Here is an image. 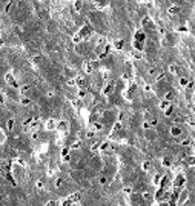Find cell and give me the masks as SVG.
<instances>
[{"instance_id": "cb8c5ba5", "label": "cell", "mask_w": 195, "mask_h": 206, "mask_svg": "<svg viewBox=\"0 0 195 206\" xmlns=\"http://www.w3.org/2000/svg\"><path fill=\"white\" fill-rule=\"evenodd\" d=\"M72 148H74V149H75V148H80V142H74Z\"/></svg>"}, {"instance_id": "484cf974", "label": "cell", "mask_w": 195, "mask_h": 206, "mask_svg": "<svg viewBox=\"0 0 195 206\" xmlns=\"http://www.w3.org/2000/svg\"><path fill=\"white\" fill-rule=\"evenodd\" d=\"M120 128H121V126H120V123H117L115 126H114V131H118V129H120Z\"/></svg>"}, {"instance_id": "9c48e42d", "label": "cell", "mask_w": 195, "mask_h": 206, "mask_svg": "<svg viewBox=\"0 0 195 206\" xmlns=\"http://www.w3.org/2000/svg\"><path fill=\"white\" fill-rule=\"evenodd\" d=\"M75 82H77L78 86H85V79H82V77H77V79H75Z\"/></svg>"}, {"instance_id": "ba28073f", "label": "cell", "mask_w": 195, "mask_h": 206, "mask_svg": "<svg viewBox=\"0 0 195 206\" xmlns=\"http://www.w3.org/2000/svg\"><path fill=\"white\" fill-rule=\"evenodd\" d=\"M99 183H100L101 186H106V185H108V178H106V177H100V178H99Z\"/></svg>"}, {"instance_id": "5b68a950", "label": "cell", "mask_w": 195, "mask_h": 206, "mask_svg": "<svg viewBox=\"0 0 195 206\" xmlns=\"http://www.w3.org/2000/svg\"><path fill=\"white\" fill-rule=\"evenodd\" d=\"M112 91H114V83H109V85L106 86V89L103 91V94H105V95H108V94H111Z\"/></svg>"}, {"instance_id": "52a82bcc", "label": "cell", "mask_w": 195, "mask_h": 206, "mask_svg": "<svg viewBox=\"0 0 195 206\" xmlns=\"http://www.w3.org/2000/svg\"><path fill=\"white\" fill-rule=\"evenodd\" d=\"M45 206H60V202H57V200H51V202H48Z\"/></svg>"}, {"instance_id": "7c38bea8", "label": "cell", "mask_w": 195, "mask_h": 206, "mask_svg": "<svg viewBox=\"0 0 195 206\" xmlns=\"http://www.w3.org/2000/svg\"><path fill=\"white\" fill-rule=\"evenodd\" d=\"M169 71L172 72V74H177L178 71H177V66H174V65H171V66H169Z\"/></svg>"}, {"instance_id": "8992f818", "label": "cell", "mask_w": 195, "mask_h": 206, "mask_svg": "<svg viewBox=\"0 0 195 206\" xmlns=\"http://www.w3.org/2000/svg\"><path fill=\"white\" fill-rule=\"evenodd\" d=\"M6 82H8L11 86H17V83H15V80L12 79V75H11V74H8V75H6Z\"/></svg>"}, {"instance_id": "5bb4252c", "label": "cell", "mask_w": 195, "mask_h": 206, "mask_svg": "<svg viewBox=\"0 0 195 206\" xmlns=\"http://www.w3.org/2000/svg\"><path fill=\"white\" fill-rule=\"evenodd\" d=\"M160 106H161V109H166V108H167V106H169V102H167V100H164V102H163V103H161V105H160Z\"/></svg>"}, {"instance_id": "4316f807", "label": "cell", "mask_w": 195, "mask_h": 206, "mask_svg": "<svg viewBox=\"0 0 195 206\" xmlns=\"http://www.w3.org/2000/svg\"><path fill=\"white\" fill-rule=\"evenodd\" d=\"M143 128H144V129H149V123L144 122V123H143Z\"/></svg>"}, {"instance_id": "ac0fdd59", "label": "cell", "mask_w": 195, "mask_h": 206, "mask_svg": "<svg viewBox=\"0 0 195 206\" xmlns=\"http://www.w3.org/2000/svg\"><path fill=\"white\" fill-rule=\"evenodd\" d=\"M14 126V118H11V120H8V129H12Z\"/></svg>"}, {"instance_id": "4fadbf2b", "label": "cell", "mask_w": 195, "mask_h": 206, "mask_svg": "<svg viewBox=\"0 0 195 206\" xmlns=\"http://www.w3.org/2000/svg\"><path fill=\"white\" fill-rule=\"evenodd\" d=\"M62 183H63L62 178H57L56 180V188H62Z\"/></svg>"}, {"instance_id": "e0dca14e", "label": "cell", "mask_w": 195, "mask_h": 206, "mask_svg": "<svg viewBox=\"0 0 195 206\" xmlns=\"http://www.w3.org/2000/svg\"><path fill=\"white\" fill-rule=\"evenodd\" d=\"M169 13H171V14H178V13H180V11H178V8H177V6H175V8H174V6H172V8H171V11H169Z\"/></svg>"}, {"instance_id": "3957f363", "label": "cell", "mask_w": 195, "mask_h": 206, "mask_svg": "<svg viewBox=\"0 0 195 206\" xmlns=\"http://www.w3.org/2000/svg\"><path fill=\"white\" fill-rule=\"evenodd\" d=\"M185 183H186V177L183 175V174H180V175H177L175 182H174V188H175V189L183 188V186H185Z\"/></svg>"}, {"instance_id": "30bf717a", "label": "cell", "mask_w": 195, "mask_h": 206, "mask_svg": "<svg viewBox=\"0 0 195 206\" xmlns=\"http://www.w3.org/2000/svg\"><path fill=\"white\" fill-rule=\"evenodd\" d=\"M187 83H189V80H187L186 77H181V79H180V85H181V86H187Z\"/></svg>"}, {"instance_id": "2e32d148", "label": "cell", "mask_w": 195, "mask_h": 206, "mask_svg": "<svg viewBox=\"0 0 195 206\" xmlns=\"http://www.w3.org/2000/svg\"><path fill=\"white\" fill-rule=\"evenodd\" d=\"M52 128H54V122H52V120H49V122L46 123V129H52Z\"/></svg>"}, {"instance_id": "f1b7e54d", "label": "cell", "mask_w": 195, "mask_h": 206, "mask_svg": "<svg viewBox=\"0 0 195 206\" xmlns=\"http://www.w3.org/2000/svg\"><path fill=\"white\" fill-rule=\"evenodd\" d=\"M69 206H80V205H78V203H71Z\"/></svg>"}, {"instance_id": "9a60e30c", "label": "cell", "mask_w": 195, "mask_h": 206, "mask_svg": "<svg viewBox=\"0 0 195 206\" xmlns=\"http://www.w3.org/2000/svg\"><path fill=\"white\" fill-rule=\"evenodd\" d=\"M172 99H174V93H167V94H166V100L169 102V100H172Z\"/></svg>"}, {"instance_id": "83f0119b", "label": "cell", "mask_w": 195, "mask_h": 206, "mask_svg": "<svg viewBox=\"0 0 195 206\" xmlns=\"http://www.w3.org/2000/svg\"><path fill=\"white\" fill-rule=\"evenodd\" d=\"M158 206H169V205H167V203H163V202H160V203H158Z\"/></svg>"}, {"instance_id": "6da1fadb", "label": "cell", "mask_w": 195, "mask_h": 206, "mask_svg": "<svg viewBox=\"0 0 195 206\" xmlns=\"http://www.w3.org/2000/svg\"><path fill=\"white\" fill-rule=\"evenodd\" d=\"M78 200H80V194L75 192V194H71V196H69L68 198H65L60 205H62V206H69L71 203H77Z\"/></svg>"}, {"instance_id": "8fae6325", "label": "cell", "mask_w": 195, "mask_h": 206, "mask_svg": "<svg viewBox=\"0 0 195 206\" xmlns=\"http://www.w3.org/2000/svg\"><path fill=\"white\" fill-rule=\"evenodd\" d=\"M143 171H149V168H151V165H149V161H144V163H143Z\"/></svg>"}, {"instance_id": "7402d4cb", "label": "cell", "mask_w": 195, "mask_h": 206, "mask_svg": "<svg viewBox=\"0 0 195 206\" xmlns=\"http://www.w3.org/2000/svg\"><path fill=\"white\" fill-rule=\"evenodd\" d=\"M124 192H126V194H131V192H132V188H131V186H126V188H124Z\"/></svg>"}, {"instance_id": "277c9868", "label": "cell", "mask_w": 195, "mask_h": 206, "mask_svg": "<svg viewBox=\"0 0 195 206\" xmlns=\"http://www.w3.org/2000/svg\"><path fill=\"white\" fill-rule=\"evenodd\" d=\"M181 132H183V129H181L180 126H172V128H171V134L174 135V137H178V135H181Z\"/></svg>"}, {"instance_id": "ffe728a7", "label": "cell", "mask_w": 195, "mask_h": 206, "mask_svg": "<svg viewBox=\"0 0 195 206\" xmlns=\"http://www.w3.org/2000/svg\"><path fill=\"white\" fill-rule=\"evenodd\" d=\"M31 100L29 99H22V105H29Z\"/></svg>"}, {"instance_id": "603a6c76", "label": "cell", "mask_w": 195, "mask_h": 206, "mask_svg": "<svg viewBox=\"0 0 195 206\" xmlns=\"http://www.w3.org/2000/svg\"><path fill=\"white\" fill-rule=\"evenodd\" d=\"M149 197H151L149 192H143V198H144V200H149Z\"/></svg>"}, {"instance_id": "d4e9b609", "label": "cell", "mask_w": 195, "mask_h": 206, "mask_svg": "<svg viewBox=\"0 0 195 206\" xmlns=\"http://www.w3.org/2000/svg\"><path fill=\"white\" fill-rule=\"evenodd\" d=\"M37 188H39V189H43V182H37Z\"/></svg>"}, {"instance_id": "d6986e66", "label": "cell", "mask_w": 195, "mask_h": 206, "mask_svg": "<svg viewBox=\"0 0 195 206\" xmlns=\"http://www.w3.org/2000/svg\"><path fill=\"white\" fill-rule=\"evenodd\" d=\"M160 180H161V177H160V175H155V178H154V185H158Z\"/></svg>"}, {"instance_id": "7a4b0ae2", "label": "cell", "mask_w": 195, "mask_h": 206, "mask_svg": "<svg viewBox=\"0 0 195 206\" xmlns=\"http://www.w3.org/2000/svg\"><path fill=\"white\" fill-rule=\"evenodd\" d=\"M189 200V192L187 191H183L181 194H178V198H177V205L178 206H183L186 202Z\"/></svg>"}, {"instance_id": "44dd1931", "label": "cell", "mask_w": 195, "mask_h": 206, "mask_svg": "<svg viewBox=\"0 0 195 206\" xmlns=\"http://www.w3.org/2000/svg\"><path fill=\"white\" fill-rule=\"evenodd\" d=\"M29 91V86H23V88H22V94H26Z\"/></svg>"}]
</instances>
